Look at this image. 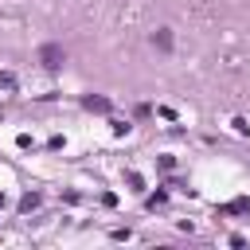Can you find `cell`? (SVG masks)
Here are the masks:
<instances>
[{"instance_id":"7a4b0ae2","label":"cell","mask_w":250,"mask_h":250,"mask_svg":"<svg viewBox=\"0 0 250 250\" xmlns=\"http://www.w3.org/2000/svg\"><path fill=\"white\" fill-rule=\"evenodd\" d=\"M86 105L90 109H109V102H102V98H86Z\"/></svg>"},{"instance_id":"6da1fadb","label":"cell","mask_w":250,"mask_h":250,"mask_svg":"<svg viewBox=\"0 0 250 250\" xmlns=\"http://www.w3.org/2000/svg\"><path fill=\"white\" fill-rule=\"evenodd\" d=\"M59 59H62L59 47H43V62H47V66H59Z\"/></svg>"}]
</instances>
